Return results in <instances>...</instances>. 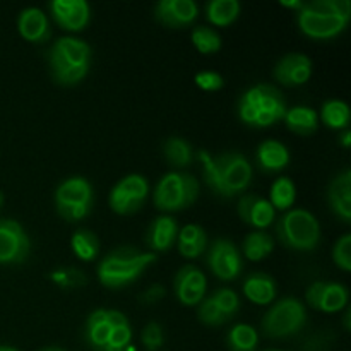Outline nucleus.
<instances>
[{"mask_svg": "<svg viewBox=\"0 0 351 351\" xmlns=\"http://www.w3.org/2000/svg\"><path fill=\"white\" fill-rule=\"evenodd\" d=\"M195 156L202 165L206 185L219 197H237L252 184V165L239 151H225L213 156L206 149H201Z\"/></svg>", "mask_w": 351, "mask_h": 351, "instance_id": "obj_1", "label": "nucleus"}, {"mask_svg": "<svg viewBox=\"0 0 351 351\" xmlns=\"http://www.w3.org/2000/svg\"><path fill=\"white\" fill-rule=\"evenodd\" d=\"M93 51L88 41L75 36H62L53 41L47 53L48 69L58 86L79 84L89 74Z\"/></svg>", "mask_w": 351, "mask_h": 351, "instance_id": "obj_2", "label": "nucleus"}, {"mask_svg": "<svg viewBox=\"0 0 351 351\" xmlns=\"http://www.w3.org/2000/svg\"><path fill=\"white\" fill-rule=\"evenodd\" d=\"M350 21V0H312L297 12L298 27L312 40L336 38L346 29Z\"/></svg>", "mask_w": 351, "mask_h": 351, "instance_id": "obj_3", "label": "nucleus"}, {"mask_svg": "<svg viewBox=\"0 0 351 351\" xmlns=\"http://www.w3.org/2000/svg\"><path fill=\"white\" fill-rule=\"evenodd\" d=\"M158 256L153 252H141L136 247L122 245L106 254L98 264V280L108 290H122L137 281L141 274L156 263Z\"/></svg>", "mask_w": 351, "mask_h": 351, "instance_id": "obj_4", "label": "nucleus"}, {"mask_svg": "<svg viewBox=\"0 0 351 351\" xmlns=\"http://www.w3.org/2000/svg\"><path fill=\"white\" fill-rule=\"evenodd\" d=\"M288 106L283 95L271 84H256L245 89L237 101V115L245 125L266 129L283 120Z\"/></svg>", "mask_w": 351, "mask_h": 351, "instance_id": "obj_5", "label": "nucleus"}, {"mask_svg": "<svg viewBox=\"0 0 351 351\" xmlns=\"http://www.w3.org/2000/svg\"><path fill=\"white\" fill-rule=\"evenodd\" d=\"M84 339L93 351H127L132 339V326L122 312L98 308L86 319Z\"/></svg>", "mask_w": 351, "mask_h": 351, "instance_id": "obj_6", "label": "nucleus"}, {"mask_svg": "<svg viewBox=\"0 0 351 351\" xmlns=\"http://www.w3.org/2000/svg\"><path fill=\"white\" fill-rule=\"evenodd\" d=\"M276 239L288 250L312 252L321 243V225L307 209H288L276 223Z\"/></svg>", "mask_w": 351, "mask_h": 351, "instance_id": "obj_7", "label": "nucleus"}, {"mask_svg": "<svg viewBox=\"0 0 351 351\" xmlns=\"http://www.w3.org/2000/svg\"><path fill=\"white\" fill-rule=\"evenodd\" d=\"M197 197L199 180L185 171H170L163 175L153 192L154 208L165 213H177L191 208Z\"/></svg>", "mask_w": 351, "mask_h": 351, "instance_id": "obj_8", "label": "nucleus"}, {"mask_svg": "<svg viewBox=\"0 0 351 351\" xmlns=\"http://www.w3.org/2000/svg\"><path fill=\"white\" fill-rule=\"evenodd\" d=\"M55 208L58 216L69 223H77L88 218L95 204V191L86 177L75 175L62 182L55 191Z\"/></svg>", "mask_w": 351, "mask_h": 351, "instance_id": "obj_9", "label": "nucleus"}, {"mask_svg": "<svg viewBox=\"0 0 351 351\" xmlns=\"http://www.w3.org/2000/svg\"><path fill=\"white\" fill-rule=\"evenodd\" d=\"M305 324H307L305 305L298 298L285 297L271 304L269 311L261 321V329L267 338L280 339L297 335Z\"/></svg>", "mask_w": 351, "mask_h": 351, "instance_id": "obj_10", "label": "nucleus"}, {"mask_svg": "<svg viewBox=\"0 0 351 351\" xmlns=\"http://www.w3.org/2000/svg\"><path fill=\"white\" fill-rule=\"evenodd\" d=\"M147 195H149V184L146 177L130 173L113 185L108 195V206L117 215L129 216L146 204Z\"/></svg>", "mask_w": 351, "mask_h": 351, "instance_id": "obj_11", "label": "nucleus"}, {"mask_svg": "<svg viewBox=\"0 0 351 351\" xmlns=\"http://www.w3.org/2000/svg\"><path fill=\"white\" fill-rule=\"evenodd\" d=\"M206 264L209 271L221 281H233L242 274L243 257L235 242L228 239H216L208 247Z\"/></svg>", "mask_w": 351, "mask_h": 351, "instance_id": "obj_12", "label": "nucleus"}, {"mask_svg": "<svg viewBox=\"0 0 351 351\" xmlns=\"http://www.w3.org/2000/svg\"><path fill=\"white\" fill-rule=\"evenodd\" d=\"M31 252V242L19 221L0 218V264H23Z\"/></svg>", "mask_w": 351, "mask_h": 351, "instance_id": "obj_13", "label": "nucleus"}, {"mask_svg": "<svg viewBox=\"0 0 351 351\" xmlns=\"http://www.w3.org/2000/svg\"><path fill=\"white\" fill-rule=\"evenodd\" d=\"M350 291L343 283L336 281H314L305 290V302L312 308L326 314H335L348 305Z\"/></svg>", "mask_w": 351, "mask_h": 351, "instance_id": "obj_14", "label": "nucleus"}, {"mask_svg": "<svg viewBox=\"0 0 351 351\" xmlns=\"http://www.w3.org/2000/svg\"><path fill=\"white\" fill-rule=\"evenodd\" d=\"M206 288H208V280L204 273L192 264L180 267L173 278L175 297L187 307H195L201 304L202 298L206 297Z\"/></svg>", "mask_w": 351, "mask_h": 351, "instance_id": "obj_15", "label": "nucleus"}, {"mask_svg": "<svg viewBox=\"0 0 351 351\" xmlns=\"http://www.w3.org/2000/svg\"><path fill=\"white\" fill-rule=\"evenodd\" d=\"M50 16L62 29L79 33L91 19V7L86 0H53L48 3Z\"/></svg>", "mask_w": 351, "mask_h": 351, "instance_id": "obj_16", "label": "nucleus"}, {"mask_svg": "<svg viewBox=\"0 0 351 351\" xmlns=\"http://www.w3.org/2000/svg\"><path fill=\"white\" fill-rule=\"evenodd\" d=\"M197 16L199 5L194 0H160L154 5V19L171 29L191 26Z\"/></svg>", "mask_w": 351, "mask_h": 351, "instance_id": "obj_17", "label": "nucleus"}, {"mask_svg": "<svg viewBox=\"0 0 351 351\" xmlns=\"http://www.w3.org/2000/svg\"><path fill=\"white\" fill-rule=\"evenodd\" d=\"M314 72V62L311 57L298 51H291L281 57L278 64L274 65V79L283 86H302L308 82Z\"/></svg>", "mask_w": 351, "mask_h": 351, "instance_id": "obj_18", "label": "nucleus"}, {"mask_svg": "<svg viewBox=\"0 0 351 351\" xmlns=\"http://www.w3.org/2000/svg\"><path fill=\"white\" fill-rule=\"evenodd\" d=\"M239 218L254 230H266L276 218V211L267 199L257 194H245L237 206Z\"/></svg>", "mask_w": 351, "mask_h": 351, "instance_id": "obj_19", "label": "nucleus"}, {"mask_svg": "<svg viewBox=\"0 0 351 351\" xmlns=\"http://www.w3.org/2000/svg\"><path fill=\"white\" fill-rule=\"evenodd\" d=\"M177 221L171 216H158L149 223L144 233V243L149 249L147 252H153L156 256L158 252H168L177 243Z\"/></svg>", "mask_w": 351, "mask_h": 351, "instance_id": "obj_20", "label": "nucleus"}, {"mask_svg": "<svg viewBox=\"0 0 351 351\" xmlns=\"http://www.w3.org/2000/svg\"><path fill=\"white\" fill-rule=\"evenodd\" d=\"M17 31L29 43H45L51 36L50 19L38 7H26L17 17Z\"/></svg>", "mask_w": 351, "mask_h": 351, "instance_id": "obj_21", "label": "nucleus"}, {"mask_svg": "<svg viewBox=\"0 0 351 351\" xmlns=\"http://www.w3.org/2000/svg\"><path fill=\"white\" fill-rule=\"evenodd\" d=\"M328 202L332 215L343 223L351 221V170L336 175L328 187Z\"/></svg>", "mask_w": 351, "mask_h": 351, "instance_id": "obj_22", "label": "nucleus"}, {"mask_svg": "<svg viewBox=\"0 0 351 351\" xmlns=\"http://www.w3.org/2000/svg\"><path fill=\"white\" fill-rule=\"evenodd\" d=\"M256 165L264 173H278L290 165V151L280 141L266 139L257 146Z\"/></svg>", "mask_w": 351, "mask_h": 351, "instance_id": "obj_23", "label": "nucleus"}, {"mask_svg": "<svg viewBox=\"0 0 351 351\" xmlns=\"http://www.w3.org/2000/svg\"><path fill=\"white\" fill-rule=\"evenodd\" d=\"M243 295L256 305H269L276 298V281L267 273H250L243 280Z\"/></svg>", "mask_w": 351, "mask_h": 351, "instance_id": "obj_24", "label": "nucleus"}, {"mask_svg": "<svg viewBox=\"0 0 351 351\" xmlns=\"http://www.w3.org/2000/svg\"><path fill=\"white\" fill-rule=\"evenodd\" d=\"M285 123L291 132L298 136H311L319 127V115L311 106H293L288 108L283 117Z\"/></svg>", "mask_w": 351, "mask_h": 351, "instance_id": "obj_25", "label": "nucleus"}, {"mask_svg": "<svg viewBox=\"0 0 351 351\" xmlns=\"http://www.w3.org/2000/svg\"><path fill=\"white\" fill-rule=\"evenodd\" d=\"M274 250V239L271 233L266 230H254L249 235L243 239L242 242V257L252 261V263H259V261L266 259L271 252Z\"/></svg>", "mask_w": 351, "mask_h": 351, "instance_id": "obj_26", "label": "nucleus"}, {"mask_svg": "<svg viewBox=\"0 0 351 351\" xmlns=\"http://www.w3.org/2000/svg\"><path fill=\"white\" fill-rule=\"evenodd\" d=\"M163 154L168 165L178 168V170L191 167L192 161H194V149H192L191 143L178 136H171L165 141Z\"/></svg>", "mask_w": 351, "mask_h": 351, "instance_id": "obj_27", "label": "nucleus"}, {"mask_svg": "<svg viewBox=\"0 0 351 351\" xmlns=\"http://www.w3.org/2000/svg\"><path fill=\"white\" fill-rule=\"evenodd\" d=\"M204 10L209 23L225 27L239 19L240 2L239 0H209Z\"/></svg>", "mask_w": 351, "mask_h": 351, "instance_id": "obj_28", "label": "nucleus"}, {"mask_svg": "<svg viewBox=\"0 0 351 351\" xmlns=\"http://www.w3.org/2000/svg\"><path fill=\"white\" fill-rule=\"evenodd\" d=\"M71 249L82 263H91L99 256V240L95 232L86 228L75 230L71 239Z\"/></svg>", "mask_w": 351, "mask_h": 351, "instance_id": "obj_29", "label": "nucleus"}, {"mask_svg": "<svg viewBox=\"0 0 351 351\" xmlns=\"http://www.w3.org/2000/svg\"><path fill=\"white\" fill-rule=\"evenodd\" d=\"M225 341L230 351H256L259 346V332L250 324H235L228 329Z\"/></svg>", "mask_w": 351, "mask_h": 351, "instance_id": "obj_30", "label": "nucleus"}, {"mask_svg": "<svg viewBox=\"0 0 351 351\" xmlns=\"http://www.w3.org/2000/svg\"><path fill=\"white\" fill-rule=\"evenodd\" d=\"M271 206L280 211H288L291 209V206L297 201V185L291 180L290 177H280L273 182L269 189V199Z\"/></svg>", "mask_w": 351, "mask_h": 351, "instance_id": "obj_31", "label": "nucleus"}, {"mask_svg": "<svg viewBox=\"0 0 351 351\" xmlns=\"http://www.w3.org/2000/svg\"><path fill=\"white\" fill-rule=\"evenodd\" d=\"M350 106L341 99H329L321 108V120L324 125L335 130H345L350 125Z\"/></svg>", "mask_w": 351, "mask_h": 351, "instance_id": "obj_32", "label": "nucleus"}, {"mask_svg": "<svg viewBox=\"0 0 351 351\" xmlns=\"http://www.w3.org/2000/svg\"><path fill=\"white\" fill-rule=\"evenodd\" d=\"M209 298L213 300V304L216 305V308L219 311V314L225 317L226 322L233 321V319L239 315L240 312V298L230 288H218V290L213 291L209 295Z\"/></svg>", "mask_w": 351, "mask_h": 351, "instance_id": "obj_33", "label": "nucleus"}, {"mask_svg": "<svg viewBox=\"0 0 351 351\" xmlns=\"http://www.w3.org/2000/svg\"><path fill=\"white\" fill-rule=\"evenodd\" d=\"M192 45L202 55H211L221 48V36L209 26H195L191 34Z\"/></svg>", "mask_w": 351, "mask_h": 351, "instance_id": "obj_34", "label": "nucleus"}, {"mask_svg": "<svg viewBox=\"0 0 351 351\" xmlns=\"http://www.w3.org/2000/svg\"><path fill=\"white\" fill-rule=\"evenodd\" d=\"M332 261L341 271L348 273L351 271V235L345 233L338 239L332 247Z\"/></svg>", "mask_w": 351, "mask_h": 351, "instance_id": "obj_35", "label": "nucleus"}, {"mask_svg": "<svg viewBox=\"0 0 351 351\" xmlns=\"http://www.w3.org/2000/svg\"><path fill=\"white\" fill-rule=\"evenodd\" d=\"M197 319L204 326H211V328H218V326L226 324L225 317L219 314V311L216 308V305L213 304V300L209 297L202 298L201 304L197 305Z\"/></svg>", "mask_w": 351, "mask_h": 351, "instance_id": "obj_36", "label": "nucleus"}, {"mask_svg": "<svg viewBox=\"0 0 351 351\" xmlns=\"http://www.w3.org/2000/svg\"><path fill=\"white\" fill-rule=\"evenodd\" d=\"M50 278L53 283H57L62 288H79L86 283L82 271L74 269V267H64V269L53 271Z\"/></svg>", "mask_w": 351, "mask_h": 351, "instance_id": "obj_37", "label": "nucleus"}, {"mask_svg": "<svg viewBox=\"0 0 351 351\" xmlns=\"http://www.w3.org/2000/svg\"><path fill=\"white\" fill-rule=\"evenodd\" d=\"M141 343L147 351H158L165 343V332L158 322H147L141 332Z\"/></svg>", "mask_w": 351, "mask_h": 351, "instance_id": "obj_38", "label": "nucleus"}, {"mask_svg": "<svg viewBox=\"0 0 351 351\" xmlns=\"http://www.w3.org/2000/svg\"><path fill=\"white\" fill-rule=\"evenodd\" d=\"M177 243H204L208 245V235L201 225H185L184 228L178 230Z\"/></svg>", "mask_w": 351, "mask_h": 351, "instance_id": "obj_39", "label": "nucleus"}, {"mask_svg": "<svg viewBox=\"0 0 351 351\" xmlns=\"http://www.w3.org/2000/svg\"><path fill=\"white\" fill-rule=\"evenodd\" d=\"M195 86L201 88L202 91H218L225 86V81H223L221 74L215 71H204V72H197L194 77Z\"/></svg>", "mask_w": 351, "mask_h": 351, "instance_id": "obj_40", "label": "nucleus"}, {"mask_svg": "<svg viewBox=\"0 0 351 351\" xmlns=\"http://www.w3.org/2000/svg\"><path fill=\"white\" fill-rule=\"evenodd\" d=\"M165 295H167V290H165L163 285H151L143 295H141V302L147 305H153L156 302L163 300Z\"/></svg>", "mask_w": 351, "mask_h": 351, "instance_id": "obj_41", "label": "nucleus"}, {"mask_svg": "<svg viewBox=\"0 0 351 351\" xmlns=\"http://www.w3.org/2000/svg\"><path fill=\"white\" fill-rule=\"evenodd\" d=\"M177 247L178 252L184 257H187V259H195V257L204 254L206 249H208V245H204V243H177Z\"/></svg>", "mask_w": 351, "mask_h": 351, "instance_id": "obj_42", "label": "nucleus"}, {"mask_svg": "<svg viewBox=\"0 0 351 351\" xmlns=\"http://www.w3.org/2000/svg\"><path fill=\"white\" fill-rule=\"evenodd\" d=\"M338 143L341 144L345 149H348V147L351 146V130L350 129L341 130V134H339V137H338Z\"/></svg>", "mask_w": 351, "mask_h": 351, "instance_id": "obj_43", "label": "nucleus"}, {"mask_svg": "<svg viewBox=\"0 0 351 351\" xmlns=\"http://www.w3.org/2000/svg\"><path fill=\"white\" fill-rule=\"evenodd\" d=\"M280 3L283 7H288V9H295L298 12V10L304 7L305 2H302V0H280Z\"/></svg>", "mask_w": 351, "mask_h": 351, "instance_id": "obj_44", "label": "nucleus"}, {"mask_svg": "<svg viewBox=\"0 0 351 351\" xmlns=\"http://www.w3.org/2000/svg\"><path fill=\"white\" fill-rule=\"evenodd\" d=\"M350 319H351V308H346V314H345V317H343V326H345V331H350L351 329Z\"/></svg>", "mask_w": 351, "mask_h": 351, "instance_id": "obj_45", "label": "nucleus"}, {"mask_svg": "<svg viewBox=\"0 0 351 351\" xmlns=\"http://www.w3.org/2000/svg\"><path fill=\"white\" fill-rule=\"evenodd\" d=\"M38 351H65L64 348H58V346H47V348H41Z\"/></svg>", "mask_w": 351, "mask_h": 351, "instance_id": "obj_46", "label": "nucleus"}, {"mask_svg": "<svg viewBox=\"0 0 351 351\" xmlns=\"http://www.w3.org/2000/svg\"><path fill=\"white\" fill-rule=\"evenodd\" d=\"M0 351H19V350L12 348V346H5V345H0Z\"/></svg>", "mask_w": 351, "mask_h": 351, "instance_id": "obj_47", "label": "nucleus"}, {"mask_svg": "<svg viewBox=\"0 0 351 351\" xmlns=\"http://www.w3.org/2000/svg\"><path fill=\"white\" fill-rule=\"evenodd\" d=\"M3 206V194H2V191H0V208H2Z\"/></svg>", "mask_w": 351, "mask_h": 351, "instance_id": "obj_48", "label": "nucleus"}, {"mask_svg": "<svg viewBox=\"0 0 351 351\" xmlns=\"http://www.w3.org/2000/svg\"><path fill=\"white\" fill-rule=\"evenodd\" d=\"M267 351H281V350H267Z\"/></svg>", "mask_w": 351, "mask_h": 351, "instance_id": "obj_49", "label": "nucleus"}]
</instances>
